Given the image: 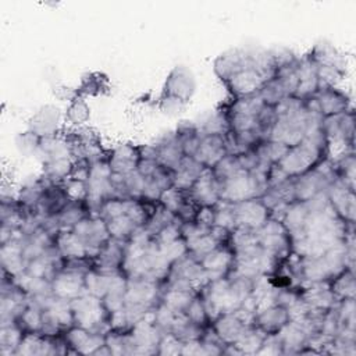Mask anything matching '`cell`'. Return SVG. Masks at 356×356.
Listing matches in <instances>:
<instances>
[{
    "instance_id": "obj_30",
    "label": "cell",
    "mask_w": 356,
    "mask_h": 356,
    "mask_svg": "<svg viewBox=\"0 0 356 356\" xmlns=\"http://www.w3.org/2000/svg\"><path fill=\"white\" fill-rule=\"evenodd\" d=\"M202 135H225L229 131L228 118L224 110H218L209 115L203 124L197 125Z\"/></svg>"
},
{
    "instance_id": "obj_15",
    "label": "cell",
    "mask_w": 356,
    "mask_h": 356,
    "mask_svg": "<svg viewBox=\"0 0 356 356\" xmlns=\"http://www.w3.org/2000/svg\"><path fill=\"white\" fill-rule=\"evenodd\" d=\"M289 321L286 307L281 305H270L260 307L253 318V325L264 334H277Z\"/></svg>"
},
{
    "instance_id": "obj_31",
    "label": "cell",
    "mask_w": 356,
    "mask_h": 356,
    "mask_svg": "<svg viewBox=\"0 0 356 356\" xmlns=\"http://www.w3.org/2000/svg\"><path fill=\"white\" fill-rule=\"evenodd\" d=\"M42 138L36 134L26 129L25 132H19L15 138V147L18 153L24 157H36Z\"/></svg>"
},
{
    "instance_id": "obj_1",
    "label": "cell",
    "mask_w": 356,
    "mask_h": 356,
    "mask_svg": "<svg viewBox=\"0 0 356 356\" xmlns=\"http://www.w3.org/2000/svg\"><path fill=\"white\" fill-rule=\"evenodd\" d=\"M71 309L74 314V325L104 335L110 331V313L100 298L85 292L71 300Z\"/></svg>"
},
{
    "instance_id": "obj_18",
    "label": "cell",
    "mask_w": 356,
    "mask_h": 356,
    "mask_svg": "<svg viewBox=\"0 0 356 356\" xmlns=\"http://www.w3.org/2000/svg\"><path fill=\"white\" fill-rule=\"evenodd\" d=\"M281 345H282V353H293L299 355V352L307 345L310 335L307 331L302 327L300 323L289 320L278 332H277Z\"/></svg>"
},
{
    "instance_id": "obj_13",
    "label": "cell",
    "mask_w": 356,
    "mask_h": 356,
    "mask_svg": "<svg viewBox=\"0 0 356 356\" xmlns=\"http://www.w3.org/2000/svg\"><path fill=\"white\" fill-rule=\"evenodd\" d=\"M228 154L224 135H202L193 157L206 168H213Z\"/></svg>"
},
{
    "instance_id": "obj_25",
    "label": "cell",
    "mask_w": 356,
    "mask_h": 356,
    "mask_svg": "<svg viewBox=\"0 0 356 356\" xmlns=\"http://www.w3.org/2000/svg\"><path fill=\"white\" fill-rule=\"evenodd\" d=\"M330 288L338 300L355 299V270L345 268L330 282Z\"/></svg>"
},
{
    "instance_id": "obj_6",
    "label": "cell",
    "mask_w": 356,
    "mask_h": 356,
    "mask_svg": "<svg viewBox=\"0 0 356 356\" xmlns=\"http://www.w3.org/2000/svg\"><path fill=\"white\" fill-rule=\"evenodd\" d=\"M267 81L270 79L266 78L257 70L248 68L231 75L222 83L227 86L232 99H236V97H246V96L259 93Z\"/></svg>"
},
{
    "instance_id": "obj_11",
    "label": "cell",
    "mask_w": 356,
    "mask_h": 356,
    "mask_svg": "<svg viewBox=\"0 0 356 356\" xmlns=\"http://www.w3.org/2000/svg\"><path fill=\"white\" fill-rule=\"evenodd\" d=\"M68 348L74 350V353H83V355H93L96 349L106 343V335L89 331L86 328L72 325L65 331L64 335Z\"/></svg>"
},
{
    "instance_id": "obj_21",
    "label": "cell",
    "mask_w": 356,
    "mask_h": 356,
    "mask_svg": "<svg viewBox=\"0 0 356 356\" xmlns=\"http://www.w3.org/2000/svg\"><path fill=\"white\" fill-rule=\"evenodd\" d=\"M54 245L65 260L89 259L85 243L72 231H60L54 239Z\"/></svg>"
},
{
    "instance_id": "obj_8",
    "label": "cell",
    "mask_w": 356,
    "mask_h": 356,
    "mask_svg": "<svg viewBox=\"0 0 356 356\" xmlns=\"http://www.w3.org/2000/svg\"><path fill=\"white\" fill-rule=\"evenodd\" d=\"M186 196L197 207L216 206L220 202V184L211 168H206L186 192Z\"/></svg>"
},
{
    "instance_id": "obj_14",
    "label": "cell",
    "mask_w": 356,
    "mask_h": 356,
    "mask_svg": "<svg viewBox=\"0 0 356 356\" xmlns=\"http://www.w3.org/2000/svg\"><path fill=\"white\" fill-rule=\"evenodd\" d=\"M246 324L235 312L225 313L211 323V330L224 345H234L246 331Z\"/></svg>"
},
{
    "instance_id": "obj_35",
    "label": "cell",
    "mask_w": 356,
    "mask_h": 356,
    "mask_svg": "<svg viewBox=\"0 0 356 356\" xmlns=\"http://www.w3.org/2000/svg\"><path fill=\"white\" fill-rule=\"evenodd\" d=\"M100 76H102L100 74H90L88 78H83L81 86L76 90L78 96H81V97L96 96L103 89H106V79L100 78Z\"/></svg>"
},
{
    "instance_id": "obj_33",
    "label": "cell",
    "mask_w": 356,
    "mask_h": 356,
    "mask_svg": "<svg viewBox=\"0 0 356 356\" xmlns=\"http://www.w3.org/2000/svg\"><path fill=\"white\" fill-rule=\"evenodd\" d=\"M186 245H188V252H189L192 256H195L196 259H199V260H200L206 253H209V252H211L213 249H216L217 246H220V243L210 235V232L206 234V235H202V236H199V238H196V239L188 241Z\"/></svg>"
},
{
    "instance_id": "obj_29",
    "label": "cell",
    "mask_w": 356,
    "mask_h": 356,
    "mask_svg": "<svg viewBox=\"0 0 356 356\" xmlns=\"http://www.w3.org/2000/svg\"><path fill=\"white\" fill-rule=\"evenodd\" d=\"M106 224H107L110 238H114L118 241H125V242L132 236V234L138 228V225L127 214L107 220Z\"/></svg>"
},
{
    "instance_id": "obj_23",
    "label": "cell",
    "mask_w": 356,
    "mask_h": 356,
    "mask_svg": "<svg viewBox=\"0 0 356 356\" xmlns=\"http://www.w3.org/2000/svg\"><path fill=\"white\" fill-rule=\"evenodd\" d=\"M90 118V107L86 103L85 97L76 96L71 102L64 111V121L68 122L72 128H82Z\"/></svg>"
},
{
    "instance_id": "obj_37",
    "label": "cell",
    "mask_w": 356,
    "mask_h": 356,
    "mask_svg": "<svg viewBox=\"0 0 356 356\" xmlns=\"http://www.w3.org/2000/svg\"><path fill=\"white\" fill-rule=\"evenodd\" d=\"M61 185H63V188H64L70 200H75V202H85L86 200L88 191H86V182L85 181L74 179V178L70 177Z\"/></svg>"
},
{
    "instance_id": "obj_16",
    "label": "cell",
    "mask_w": 356,
    "mask_h": 356,
    "mask_svg": "<svg viewBox=\"0 0 356 356\" xmlns=\"http://www.w3.org/2000/svg\"><path fill=\"white\" fill-rule=\"evenodd\" d=\"M300 298L317 310H330L338 305V299L330 288V282H312L300 288Z\"/></svg>"
},
{
    "instance_id": "obj_19",
    "label": "cell",
    "mask_w": 356,
    "mask_h": 356,
    "mask_svg": "<svg viewBox=\"0 0 356 356\" xmlns=\"http://www.w3.org/2000/svg\"><path fill=\"white\" fill-rule=\"evenodd\" d=\"M309 56L317 65H325V67H331L338 71L346 72V68H348L346 56L339 49H337L330 43H325V42L317 43L310 50Z\"/></svg>"
},
{
    "instance_id": "obj_2",
    "label": "cell",
    "mask_w": 356,
    "mask_h": 356,
    "mask_svg": "<svg viewBox=\"0 0 356 356\" xmlns=\"http://www.w3.org/2000/svg\"><path fill=\"white\" fill-rule=\"evenodd\" d=\"M88 270L68 267L63 264V268L51 280V292L54 296L72 300L86 292L85 289V273Z\"/></svg>"
},
{
    "instance_id": "obj_24",
    "label": "cell",
    "mask_w": 356,
    "mask_h": 356,
    "mask_svg": "<svg viewBox=\"0 0 356 356\" xmlns=\"http://www.w3.org/2000/svg\"><path fill=\"white\" fill-rule=\"evenodd\" d=\"M74 159H60L42 164V175L51 184H63L72 172Z\"/></svg>"
},
{
    "instance_id": "obj_10",
    "label": "cell",
    "mask_w": 356,
    "mask_h": 356,
    "mask_svg": "<svg viewBox=\"0 0 356 356\" xmlns=\"http://www.w3.org/2000/svg\"><path fill=\"white\" fill-rule=\"evenodd\" d=\"M200 263L207 274V281L228 277L234 263V250L229 245H220L211 252L206 253L200 259Z\"/></svg>"
},
{
    "instance_id": "obj_12",
    "label": "cell",
    "mask_w": 356,
    "mask_h": 356,
    "mask_svg": "<svg viewBox=\"0 0 356 356\" xmlns=\"http://www.w3.org/2000/svg\"><path fill=\"white\" fill-rule=\"evenodd\" d=\"M140 160L139 146L132 143H121L108 152V164L113 174L127 175L136 171Z\"/></svg>"
},
{
    "instance_id": "obj_17",
    "label": "cell",
    "mask_w": 356,
    "mask_h": 356,
    "mask_svg": "<svg viewBox=\"0 0 356 356\" xmlns=\"http://www.w3.org/2000/svg\"><path fill=\"white\" fill-rule=\"evenodd\" d=\"M154 145L157 147V161L163 167L175 171L181 164L182 159L185 157L181 140L177 134L168 132L161 136Z\"/></svg>"
},
{
    "instance_id": "obj_38",
    "label": "cell",
    "mask_w": 356,
    "mask_h": 356,
    "mask_svg": "<svg viewBox=\"0 0 356 356\" xmlns=\"http://www.w3.org/2000/svg\"><path fill=\"white\" fill-rule=\"evenodd\" d=\"M184 342L177 338L172 332H165L161 335L159 346H157V353L159 355H181Z\"/></svg>"
},
{
    "instance_id": "obj_39",
    "label": "cell",
    "mask_w": 356,
    "mask_h": 356,
    "mask_svg": "<svg viewBox=\"0 0 356 356\" xmlns=\"http://www.w3.org/2000/svg\"><path fill=\"white\" fill-rule=\"evenodd\" d=\"M157 107H159V110L161 113H164L167 115H175V114L181 113L186 107V103H184L182 100H179L175 96L161 93V96H160V99L157 102Z\"/></svg>"
},
{
    "instance_id": "obj_7",
    "label": "cell",
    "mask_w": 356,
    "mask_h": 356,
    "mask_svg": "<svg viewBox=\"0 0 356 356\" xmlns=\"http://www.w3.org/2000/svg\"><path fill=\"white\" fill-rule=\"evenodd\" d=\"M331 207L337 211V214L346 222L355 224V213H356V199L355 191L346 186L338 178L330 184L325 189Z\"/></svg>"
},
{
    "instance_id": "obj_20",
    "label": "cell",
    "mask_w": 356,
    "mask_h": 356,
    "mask_svg": "<svg viewBox=\"0 0 356 356\" xmlns=\"http://www.w3.org/2000/svg\"><path fill=\"white\" fill-rule=\"evenodd\" d=\"M204 170L206 167L195 157L185 156L178 168L174 171L172 186L182 192H188Z\"/></svg>"
},
{
    "instance_id": "obj_3",
    "label": "cell",
    "mask_w": 356,
    "mask_h": 356,
    "mask_svg": "<svg viewBox=\"0 0 356 356\" xmlns=\"http://www.w3.org/2000/svg\"><path fill=\"white\" fill-rule=\"evenodd\" d=\"M235 227L248 229H259L270 218V210L260 197L234 203Z\"/></svg>"
},
{
    "instance_id": "obj_32",
    "label": "cell",
    "mask_w": 356,
    "mask_h": 356,
    "mask_svg": "<svg viewBox=\"0 0 356 356\" xmlns=\"http://www.w3.org/2000/svg\"><path fill=\"white\" fill-rule=\"evenodd\" d=\"M186 200H188L186 192H182V191L171 186L161 193L159 203L163 204L170 211H172L174 214H178V211L181 210V207L185 204Z\"/></svg>"
},
{
    "instance_id": "obj_9",
    "label": "cell",
    "mask_w": 356,
    "mask_h": 356,
    "mask_svg": "<svg viewBox=\"0 0 356 356\" xmlns=\"http://www.w3.org/2000/svg\"><path fill=\"white\" fill-rule=\"evenodd\" d=\"M313 97L323 117L341 114L353 108L349 95L338 86H321Z\"/></svg>"
},
{
    "instance_id": "obj_28",
    "label": "cell",
    "mask_w": 356,
    "mask_h": 356,
    "mask_svg": "<svg viewBox=\"0 0 356 356\" xmlns=\"http://www.w3.org/2000/svg\"><path fill=\"white\" fill-rule=\"evenodd\" d=\"M197 295L195 291H179V289H164L160 302L172 309L177 313H185L189 303Z\"/></svg>"
},
{
    "instance_id": "obj_40",
    "label": "cell",
    "mask_w": 356,
    "mask_h": 356,
    "mask_svg": "<svg viewBox=\"0 0 356 356\" xmlns=\"http://www.w3.org/2000/svg\"><path fill=\"white\" fill-rule=\"evenodd\" d=\"M216 220V209L214 206H200L197 207L196 216H195V222L199 225H203L206 228H211L214 225Z\"/></svg>"
},
{
    "instance_id": "obj_22",
    "label": "cell",
    "mask_w": 356,
    "mask_h": 356,
    "mask_svg": "<svg viewBox=\"0 0 356 356\" xmlns=\"http://www.w3.org/2000/svg\"><path fill=\"white\" fill-rule=\"evenodd\" d=\"M88 210L89 207L86 202H68V204L57 214L61 231H71L82 218L89 216Z\"/></svg>"
},
{
    "instance_id": "obj_36",
    "label": "cell",
    "mask_w": 356,
    "mask_h": 356,
    "mask_svg": "<svg viewBox=\"0 0 356 356\" xmlns=\"http://www.w3.org/2000/svg\"><path fill=\"white\" fill-rule=\"evenodd\" d=\"M185 314L191 321H193L195 324H199L202 327H204L209 323L207 313H206V309H204V303H203L202 298L199 296V293L189 303V306L185 310Z\"/></svg>"
},
{
    "instance_id": "obj_4",
    "label": "cell",
    "mask_w": 356,
    "mask_h": 356,
    "mask_svg": "<svg viewBox=\"0 0 356 356\" xmlns=\"http://www.w3.org/2000/svg\"><path fill=\"white\" fill-rule=\"evenodd\" d=\"M196 90V78L192 70L186 65H175L167 75L163 93L171 95L182 100L184 103H189Z\"/></svg>"
},
{
    "instance_id": "obj_27",
    "label": "cell",
    "mask_w": 356,
    "mask_h": 356,
    "mask_svg": "<svg viewBox=\"0 0 356 356\" xmlns=\"http://www.w3.org/2000/svg\"><path fill=\"white\" fill-rule=\"evenodd\" d=\"M267 334H264L261 330H259L254 325H249L246 331L241 335V338L234 343L242 355H256L260 349L264 338Z\"/></svg>"
},
{
    "instance_id": "obj_34",
    "label": "cell",
    "mask_w": 356,
    "mask_h": 356,
    "mask_svg": "<svg viewBox=\"0 0 356 356\" xmlns=\"http://www.w3.org/2000/svg\"><path fill=\"white\" fill-rule=\"evenodd\" d=\"M160 252L165 256V259L170 263H175L181 257H184L188 253V245L184 236H179L178 239L168 242V243H161L159 245Z\"/></svg>"
},
{
    "instance_id": "obj_5",
    "label": "cell",
    "mask_w": 356,
    "mask_h": 356,
    "mask_svg": "<svg viewBox=\"0 0 356 356\" xmlns=\"http://www.w3.org/2000/svg\"><path fill=\"white\" fill-rule=\"evenodd\" d=\"M64 121V113L58 106L44 104L36 110L28 120V129L40 138L54 136L60 134Z\"/></svg>"
},
{
    "instance_id": "obj_26",
    "label": "cell",
    "mask_w": 356,
    "mask_h": 356,
    "mask_svg": "<svg viewBox=\"0 0 356 356\" xmlns=\"http://www.w3.org/2000/svg\"><path fill=\"white\" fill-rule=\"evenodd\" d=\"M25 331L17 324L1 325L0 330V353L1 355H15L18 345L21 343Z\"/></svg>"
}]
</instances>
